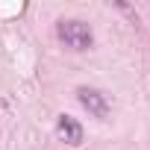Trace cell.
Instances as JSON below:
<instances>
[{
	"label": "cell",
	"mask_w": 150,
	"mask_h": 150,
	"mask_svg": "<svg viewBox=\"0 0 150 150\" xmlns=\"http://www.w3.org/2000/svg\"><path fill=\"white\" fill-rule=\"evenodd\" d=\"M56 33H59V38H62L68 47H74V50H88V47L94 44V35H91L88 24H83V21H59Z\"/></svg>",
	"instance_id": "6da1fadb"
},
{
	"label": "cell",
	"mask_w": 150,
	"mask_h": 150,
	"mask_svg": "<svg viewBox=\"0 0 150 150\" xmlns=\"http://www.w3.org/2000/svg\"><path fill=\"white\" fill-rule=\"evenodd\" d=\"M77 94H80L83 109H88L94 118H106V115H109V103H106V97H103L100 91H94V88H80Z\"/></svg>",
	"instance_id": "7a4b0ae2"
},
{
	"label": "cell",
	"mask_w": 150,
	"mask_h": 150,
	"mask_svg": "<svg viewBox=\"0 0 150 150\" xmlns=\"http://www.w3.org/2000/svg\"><path fill=\"white\" fill-rule=\"evenodd\" d=\"M59 135L68 141V144H83V127L77 118H71V115H59V124H56Z\"/></svg>",
	"instance_id": "3957f363"
}]
</instances>
